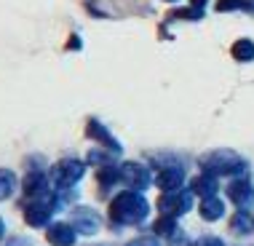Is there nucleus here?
<instances>
[{
  "label": "nucleus",
  "instance_id": "f257e3e1",
  "mask_svg": "<svg viewBox=\"0 0 254 246\" xmlns=\"http://www.w3.org/2000/svg\"><path fill=\"white\" fill-rule=\"evenodd\" d=\"M201 166L209 174H238V172L246 169V163L238 158L236 153H230V150H217V153L206 155V158L201 161Z\"/></svg>",
  "mask_w": 254,
  "mask_h": 246
},
{
  "label": "nucleus",
  "instance_id": "f03ea898",
  "mask_svg": "<svg viewBox=\"0 0 254 246\" xmlns=\"http://www.w3.org/2000/svg\"><path fill=\"white\" fill-rule=\"evenodd\" d=\"M145 214H147V203L142 201L136 193H126V195L115 198V203H113V217H118V220L136 222V220H142Z\"/></svg>",
  "mask_w": 254,
  "mask_h": 246
},
{
  "label": "nucleus",
  "instance_id": "7ed1b4c3",
  "mask_svg": "<svg viewBox=\"0 0 254 246\" xmlns=\"http://www.w3.org/2000/svg\"><path fill=\"white\" fill-rule=\"evenodd\" d=\"M228 195H230L241 209H246V206H249V203L254 201V190H252L249 180H236V182H233L230 187H228Z\"/></svg>",
  "mask_w": 254,
  "mask_h": 246
},
{
  "label": "nucleus",
  "instance_id": "20e7f679",
  "mask_svg": "<svg viewBox=\"0 0 254 246\" xmlns=\"http://www.w3.org/2000/svg\"><path fill=\"white\" fill-rule=\"evenodd\" d=\"M161 209L166 211V214H182V211L190 209V195L188 193H169L161 201Z\"/></svg>",
  "mask_w": 254,
  "mask_h": 246
},
{
  "label": "nucleus",
  "instance_id": "39448f33",
  "mask_svg": "<svg viewBox=\"0 0 254 246\" xmlns=\"http://www.w3.org/2000/svg\"><path fill=\"white\" fill-rule=\"evenodd\" d=\"M80 172H83V166H80V163L67 161V163H62V166L57 169V172H54V177H57V182L67 184V182H75V180H78Z\"/></svg>",
  "mask_w": 254,
  "mask_h": 246
},
{
  "label": "nucleus",
  "instance_id": "423d86ee",
  "mask_svg": "<svg viewBox=\"0 0 254 246\" xmlns=\"http://www.w3.org/2000/svg\"><path fill=\"white\" fill-rule=\"evenodd\" d=\"M123 177H126V182H131L134 187H145V184L150 182V174H147V169L136 166V163H128V166L123 169Z\"/></svg>",
  "mask_w": 254,
  "mask_h": 246
},
{
  "label": "nucleus",
  "instance_id": "0eeeda50",
  "mask_svg": "<svg viewBox=\"0 0 254 246\" xmlns=\"http://www.w3.org/2000/svg\"><path fill=\"white\" fill-rule=\"evenodd\" d=\"M182 169H166V172H161V180H158V182H161V187H166V190H177V187H180V184H182Z\"/></svg>",
  "mask_w": 254,
  "mask_h": 246
},
{
  "label": "nucleus",
  "instance_id": "6e6552de",
  "mask_svg": "<svg viewBox=\"0 0 254 246\" xmlns=\"http://www.w3.org/2000/svg\"><path fill=\"white\" fill-rule=\"evenodd\" d=\"M222 211H225V206H222V201L219 198H206V201L201 203V214L206 217V220H217V217H222Z\"/></svg>",
  "mask_w": 254,
  "mask_h": 246
},
{
  "label": "nucleus",
  "instance_id": "1a4fd4ad",
  "mask_svg": "<svg viewBox=\"0 0 254 246\" xmlns=\"http://www.w3.org/2000/svg\"><path fill=\"white\" fill-rule=\"evenodd\" d=\"M193 190H195V193H201V195H206V198H211V195H214V190H217L214 177H211V174L198 177V180L193 182Z\"/></svg>",
  "mask_w": 254,
  "mask_h": 246
},
{
  "label": "nucleus",
  "instance_id": "9d476101",
  "mask_svg": "<svg viewBox=\"0 0 254 246\" xmlns=\"http://www.w3.org/2000/svg\"><path fill=\"white\" fill-rule=\"evenodd\" d=\"M233 57L241 59V62L254 59V43H252V40H238V43L233 46Z\"/></svg>",
  "mask_w": 254,
  "mask_h": 246
},
{
  "label": "nucleus",
  "instance_id": "9b49d317",
  "mask_svg": "<svg viewBox=\"0 0 254 246\" xmlns=\"http://www.w3.org/2000/svg\"><path fill=\"white\" fill-rule=\"evenodd\" d=\"M13 190V177L8 172H0V198H5Z\"/></svg>",
  "mask_w": 254,
  "mask_h": 246
},
{
  "label": "nucleus",
  "instance_id": "f8f14e48",
  "mask_svg": "<svg viewBox=\"0 0 254 246\" xmlns=\"http://www.w3.org/2000/svg\"><path fill=\"white\" fill-rule=\"evenodd\" d=\"M244 0H219V3H217V8L219 11H233V8H244Z\"/></svg>",
  "mask_w": 254,
  "mask_h": 246
},
{
  "label": "nucleus",
  "instance_id": "ddd939ff",
  "mask_svg": "<svg viewBox=\"0 0 254 246\" xmlns=\"http://www.w3.org/2000/svg\"><path fill=\"white\" fill-rule=\"evenodd\" d=\"M198 246H222V241H217V238H203Z\"/></svg>",
  "mask_w": 254,
  "mask_h": 246
},
{
  "label": "nucleus",
  "instance_id": "4468645a",
  "mask_svg": "<svg viewBox=\"0 0 254 246\" xmlns=\"http://www.w3.org/2000/svg\"><path fill=\"white\" fill-rule=\"evenodd\" d=\"M0 230H3V228H0Z\"/></svg>",
  "mask_w": 254,
  "mask_h": 246
}]
</instances>
